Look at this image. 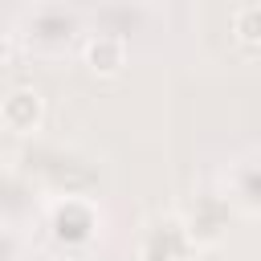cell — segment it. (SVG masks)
<instances>
[{"label":"cell","mask_w":261,"mask_h":261,"mask_svg":"<svg viewBox=\"0 0 261 261\" xmlns=\"http://www.w3.org/2000/svg\"><path fill=\"white\" fill-rule=\"evenodd\" d=\"M41 200H45V196L37 192V184H33L16 163L0 167V220L16 224V216H24V212L41 208Z\"/></svg>","instance_id":"cell-8"},{"label":"cell","mask_w":261,"mask_h":261,"mask_svg":"<svg viewBox=\"0 0 261 261\" xmlns=\"http://www.w3.org/2000/svg\"><path fill=\"white\" fill-rule=\"evenodd\" d=\"M192 241L184 232V220L175 212H163V216H151L139 232V261H184L192 257Z\"/></svg>","instance_id":"cell-5"},{"label":"cell","mask_w":261,"mask_h":261,"mask_svg":"<svg viewBox=\"0 0 261 261\" xmlns=\"http://www.w3.org/2000/svg\"><path fill=\"white\" fill-rule=\"evenodd\" d=\"M41 212H45L49 241L57 249H65V253L90 249L102 237V228H106V216H102L94 196H45Z\"/></svg>","instance_id":"cell-2"},{"label":"cell","mask_w":261,"mask_h":261,"mask_svg":"<svg viewBox=\"0 0 261 261\" xmlns=\"http://www.w3.org/2000/svg\"><path fill=\"white\" fill-rule=\"evenodd\" d=\"M0 126L16 139H37L45 126V98L37 86H12L0 94Z\"/></svg>","instance_id":"cell-6"},{"label":"cell","mask_w":261,"mask_h":261,"mask_svg":"<svg viewBox=\"0 0 261 261\" xmlns=\"http://www.w3.org/2000/svg\"><path fill=\"white\" fill-rule=\"evenodd\" d=\"M228 20H232L237 41H241L249 53H257V45H261V4H257V0H245V4H237V8L228 12Z\"/></svg>","instance_id":"cell-9"},{"label":"cell","mask_w":261,"mask_h":261,"mask_svg":"<svg viewBox=\"0 0 261 261\" xmlns=\"http://www.w3.org/2000/svg\"><path fill=\"white\" fill-rule=\"evenodd\" d=\"M216 192L228 200L232 216L253 220V216L261 212V155H257V151L237 155V159L220 171V188H216Z\"/></svg>","instance_id":"cell-4"},{"label":"cell","mask_w":261,"mask_h":261,"mask_svg":"<svg viewBox=\"0 0 261 261\" xmlns=\"http://www.w3.org/2000/svg\"><path fill=\"white\" fill-rule=\"evenodd\" d=\"M184 220V232L192 241V249H208V245H220L228 237V220H232V208L228 200L212 188V192H196L188 208L175 212Z\"/></svg>","instance_id":"cell-3"},{"label":"cell","mask_w":261,"mask_h":261,"mask_svg":"<svg viewBox=\"0 0 261 261\" xmlns=\"http://www.w3.org/2000/svg\"><path fill=\"white\" fill-rule=\"evenodd\" d=\"M184 261H200V257H196V253H192V257H184Z\"/></svg>","instance_id":"cell-12"},{"label":"cell","mask_w":261,"mask_h":261,"mask_svg":"<svg viewBox=\"0 0 261 261\" xmlns=\"http://www.w3.org/2000/svg\"><path fill=\"white\" fill-rule=\"evenodd\" d=\"M16 45H24L37 57H61L86 37V8L77 4H29L16 12V24L8 29Z\"/></svg>","instance_id":"cell-1"},{"label":"cell","mask_w":261,"mask_h":261,"mask_svg":"<svg viewBox=\"0 0 261 261\" xmlns=\"http://www.w3.org/2000/svg\"><path fill=\"white\" fill-rule=\"evenodd\" d=\"M77 53H82V65L98 77H118L126 69V41L114 37V33H98V29H86V37L77 41Z\"/></svg>","instance_id":"cell-7"},{"label":"cell","mask_w":261,"mask_h":261,"mask_svg":"<svg viewBox=\"0 0 261 261\" xmlns=\"http://www.w3.org/2000/svg\"><path fill=\"white\" fill-rule=\"evenodd\" d=\"M12 53H16V41H12V33H8V29H0V69L12 61Z\"/></svg>","instance_id":"cell-11"},{"label":"cell","mask_w":261,"mask_h":261,"mask_svg":"<svg viewBox=\"0 0 261 261\" xmlns=\"http://www.w3.org/2000/svg\"><path fill=\"white\" fill-rule=\"evenodd\" d=\"M20 253V237H16V224L0 220V261H16Z\"/></svg>","instance_id":"cell-10"}]
</instances>
